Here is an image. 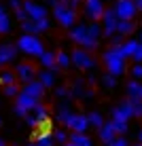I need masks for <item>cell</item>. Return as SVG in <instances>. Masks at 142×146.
I'll return each mask as SVG.
<instances>
[{
    "instance_id": "obj_9",
    "label": "cell",
    "mask_w": 142,
    "mask_h": 146,
    "mask_svg": "<svg viewBox=\"0 0 142 146\" xmlns=\"http://www.w3.org/2000/svg\"><path fill=\"white\" fill-rule=\"evenodd\" d=\"M21 9L26 11L28 19H45V17L49 15L47 7H45V4L34 2V0H23V2H21Z\"/></svg>"
},
{
    "instance_id": "obj_47",
    "label": "cell",
    "mask_w": 142,
    "mask_h": 146,
    "mask_svg": "<svg viewBox=\"0 0 142 146\" xmlns=\"http://www.w3.org/2000/svg\"><path fill=\"white\" fill-rule=\"evenodd\" d=\"M136 140H138V142H142V129H140L138 133H136Z\"/></svg>"
},
{
    "instance_id": "obj_7",
    "label": "cell",
    "mask_w": 142,
    "mask_h": 146,
    "mask_svg": "<svg viewBox=\"0 0 142 146\" xmlns=\"http://www.w3.org/2000/svg\"><path fill=\"white\" fill-rule=\"evenodd\" d=\"M113 11H115V15L119 19H134L136 13H138V9H136L134 0H117Z\"/></svg>"
},
{
    "instance_id": "obj_23",
    "label": "cell",
    "mask_w": 142,
    "mask_h": 146,
    "mask_svg": "<svg viewBox=\"0 0 142 146\" xmlns=\"http://www.w3.org/2000/svg\"><path fill=\"white\" fill-rule=\"evenodd\" d=\"M127 98L129 100H142V83L140 80H129L127 83Z\"/></svg>"
},
{
    "instance_id": "obj_1",
    "label": "cell",
    "mask_w": 142,
    "mask_h": 146,
    "mask_svg": "<svg viewBox=\"0 0 142 146\" xmlns=\"http://www.w3.org/2000/svg\"><path fill=\"white\" fill-rule=\"evenodd\" d=\"M102 59H104V66L108 68V74L113 76H121L125 72V57L121 55L119 47H110L102 53Z\"/></svg>"
},
{
    "instance_id": "obj_15",
    "label": "cell",
    "mask_w": 142,
    "mask_h": 146,
    "mask_svg": "<svg viewBox=\"0 0 142 146\" xmlns=\"http://www.w3.org/2000/svg\"><path fill=\"white\" fill-rule=\"evenodd\" d=\"M15 76L21 80V83H28V80L36 78V70H34L32 64H17V68H15Z\"/></svg>"
},
{
    "instance_id": "obj_24",
    "label": "cell",
    "mask_w": 142,
    "mask_h": 146,
    "mask_svg": "<svg viewBox=\"0 0 142 146\" xmlns=\"http://www.w3.org/2000/svg\"><path fill=\"white\" fill-rule=\"evenodd\" d=\"M55 66L59 70H66L72 66V59H70V53L68 51H55Z\"/></svg>"
},
{
    "instance_id": "obj_33",
    "label": "cell",
    "mask_w": 142,
    "mask_h": 146,
    "mask_svg": "<svg viewBox=\"0 0 142 146\" xmlns=\"http://www.w3.org/2000/svg\"><path fill=\"white\" fill-rule=\"evenodd\" d=\"M131 112L136 119L142 117V100H131Z\"/></svg>"
},
{
    "instance_id": "obj_44",
    "label": "cell",
    "mask_w": 142,
    "mask_h": 146,
    "mask_svg": "<svg viewBox=\"0 0 142 146\" xmlns=\"http://www.w3.org/2000/svg\"><path fill=\"white\" fill-rule=\"evenodd\" d=\"M81 98H83V100H91V98H93V89H85Z\"/></svg>"
},
{
    "instance_id": "obj_2",
    "label": "cell",
    "mask_w": 142,
    "mask_h": 146,
    "mask_svg": "<svg viewBox=\"0 0 142 146\" xmlns=\"http://www.w3.org/2000/svg\"><path fill=\"white\" fill-rule=\"evenodd\" d=\"M15 47H17V51L26 53L30 57H38V55L45 51L43 40H40L36 34H21V36L17 38V44H15Z\"/></svg>"
},
{
    "instance_id": "obj_18",
    "label": "cell",
    "mask_w": 142,
    "mask_h": 146,
    "mask_svg": "<svg viewBox=\"0 0 142 146\" xmlns=\"http://www.w3.org/2000/svg\"><path fill=\"white\" fill-rule=\"evenodd\" d=\"M72 110H70V104H68V100H64V102H59V106H57V121L62 125H68V121L72 119Z\"/></svg>"
},
{
    "instance_id": "obj_34",
    "label": "cell",
    "mask_w": 142,
    "mask_h": 146,
    "mask_svg": "<svg viewBox=\"0 0 142 146\" xmlns=\"http://www.w3.org/2000/svg\"><path fill=\"white\" fill-rule=\"evenodd\" d=\"M83 85H85V80H83V78H77V80H74L72 95H79V98H81V95H83V91H85V89H83Z\"/></svg>"
},
{
    "instance_id": "obj_38",
    "label": "cell",
    "mask_w": 142,
    "mask_h": 146,
    "mask_svg": "<svg viewBox=\"0 0 142 146\" xmlns=\"http://www.w3.org/2000/svg\"><path fill=\"white\" fill-rule=\"evenodd\" d=\"M19 93V89H17V85H4V95H9V98H15V95Z\"/></svg>"
},
{
    "instance_id": "obj_20",
    "label": "cell",
    "mask_w": 142,
    "mask_h": 146,
    "mask_svg": "<svg viewBox=\"0 0 142 146\" xmlns=\"http://www.w3.org/2000/svg\"><path fill=\"white\" fill-rule=\"evenodd\" d=\"M98 135H100V142H104V144L113 142V140L117 138V133H115V129H113L110 123H104L102 127H98Z\"/></svg>"
},
{
    "instance_id": "obj_14",
    "label": "cell",
    "mask_w": 142,
    "mask_h": 146,
    "mask_svg": "<svg viewBox=\"0 0 142 146\" xmlns=\"http://www.w3.org/2000/svg\"><path fill=\"white\" fill-rule=\"evenodd\" d=\"M36 104H38V100H36V98H32V95H28L26 91H19L17 95H15V106L21 108L23 112L32 110L34 106H36Z\"/></svg>"
},
{
    "instance_id": "obj_16",
    "label": "cell",
    "mask_w": 142,
    "mask_h": 146,
    "mask_svg": "<svg viewBox=\"0 0 142 146\" xmlns=\"http://www.w3.org/2000/svg\"><path fill=\"white\" fill-rule=\"evenodd\" d=\"M15 57H17V47H15V44H11V42L0 44V66L11 64Z\"/></svg>"
},
{
    "instance_id": "obj_4",
    "label": "cell",
    "mask_w": 142,
    "mask_h": 146,
    "mask_svg": "<svg viewBox=\"0 0 142 146\" xmlns=\"http://www.w3.org/2000/svg\"><path fill=\"white\" fill-rule=\"evenodd\" d=\"M53 17L57 19V23L64 26V28H72L74 23H77V11L70 9L64 0H59V2L53 7Z\"/></svg>"
},
{
    "instance_id": "obj_43",
    "label": "cell",
    "mask_w": 142,
    "mask_h": 146,
    "mask_svg": "<svg viewBox=\"0 0 142 146\" xmlns=\"http://www.w3.org/2000/svg\"><path fill=\"white\" fill-rule=\"evenodd\" d=\"M64 2L68 4L70 9H74V11H77V9H79V4H81V0H64Z\"/></svg>"
},
{
    "instance_id": "obj_25",
    "label": "cell",
    "mask_w": 142,
    "mask_h": 146,
    "mask_svg": "<svg viewBox=\"0 0 142 146\" xmlns=\"http://www.w3.org/2000/svg\"><path fill=\"white\" fill-rule=\"evenodd\" d=\"M36 80L43 85L45 89H47V87H53V85H55V72H51V70H43V72L36 74Z\"/></svg>"
},
{
    "instance_id": "obj_41",
    "label": "cell",
    "mask_w": 142,
    "mask_h": 146,
    "mask_svg": "<svg viewBox=\"0 0 142 146\" xmlns=\"http://www.w3.org/2000/svg\"><path fill=\"white\" fill-rule=\"evenodd\" d=\"M106 146H129V144H127V140H125V138H119V135H117L113 142H108Z\"/></svg>"
},
{
    "instance_id": "obj_37",
    "label": "cell",
    "mask_w": 142,
    "mask_h": 146,
    "mask_svg": "<svg viewBox=\"0 0 142 146\" xmlns=\"http://www.w3.org/2000/svg\"><path fill=\"white\" fill-rule=\"evenodd\" d=\"M55 95H57V98L70 100V98H72V91H68V87H55Z\"/></svg>"
},
{
    "instance_id": "obj_28",
    "label": "cell",
    "mask_w": 142,
    "mask_h": 146,
    "mask_svg": "<svg viewBox=\"0 0 142 146\" xmlns=\"http://www.w3.org/2000/svg\"><path fill=\"white\" fill-rule=\"evenodd\" d=\"M87 34H89L91 38L100 40V36H102V23H98V21H91L89 26H87Z\"/></svg>"
},
{
    "instance_id": "obj_26",
    "label": "cell",
    "mask_w": 142,
    "mask_h": 146,
    "mask_svg": "<svg viewBox=\"0 0 142 146\" xmlns=\"http://www.w3.org/2000/svg\"><path fill=\"white\" fill-rule=\"evenodd\" d=\"M68 138H70L68 142H72L74 146H93V142H91V138H89L87 133H74L72 131Z\"/></svg>"
},
{
    "instance_id": "obj_49",
    "label": "cell",
    "mask_w": 142,
    "mask_h": 146,
    "mask_svg": "<svg viewBox=\"0 0 142 146\" xmlns=\"http://www.w3.org/2000/svg\"><path fill=\"white\" fill-rule=\"evenodd\" d=\"M28 146H40V144H38V142H30Z\"/></svg>"
},
{
    "instance_id": "obj_42",
    "label": "cell",
    "mask_w": 142,
    "mask_h": 146,
    "mask_svg": "<svg viewBox=\"0 0 142 146\" xmlns=\"http://www.w3.org/2000/svg\"><path fill=\"white\" fill-rule=\"evenodd\" d=\"M15 15H17V19H19V21H26V19H28V15H26V11H23L21 7H19V9H15Z\"/></svg>"
},
{
    "instance_id": "obj_17",
    "label": "cell",
    "mask_w": 142,
    "mask_h": 146,
    "mask_svg": "<svg viewBox=\"0 0 142 146\" xmlns=\"http://www.w3.org/2000/svg\"><path fill=\"white\" fill-rule=\"evenodd\" d=\"M23 91H26L28 95H32V98H36V100H40L45 95V87L38 83L36 78H32V80H28L26 83V87H23Z\"/></svg>"
},
{
    "instance_id": "obj_21",
    "label": "cell",
    "mask_w": 142,
    "mask_h": 146,
    "mask_svg": "<svg viewBox=\"0 0 142 146\" xmlns=\"http://www.w3.org/2000/svg\"><path fill=\"white\" fill-rule=\"evenodd\" d=\"M136 47H138V40H136V38H125V42L119 47V51H121V55H123L125 59H131Z\"/></svg>"
},
{
    "instance_id": "obj_13",
    "label": "cell",
    "mask_w": 142,
    "mask_h": 146,
    "mask_svg": "<svg viewBox=\"0 0 142 146\" xmlns=\"http://www.w3.org/2000/svg\"><path fill=\"white\" fill-rule=\"evenodd\" d=\"M66 127H68L70 131H74V133H87V129H89L87 114H77V112H74L72 119L68 121V125H66Z\"/></svg>"
},
{
    "instance_id": "obj_52",
    "label": "cell",
    "mask_w": 142,
    "mask_h": 146,
    "mask_svg": "<svg viewBox=\"0 0 142 146\" xmlns=\"http://www.w3.org/2000/svg\"><path fill=\"white\" fill-rule=\"evenodd\" d=\"M0 146H7V144H4V142H2V140H0Z\"/></svg>"
},
{
    "instance_id": "obj_12",
    "label": "cell",
    "mask_w": 142,
    "mask_h": 146,
    "mask_svg": "<svg viewBox=\"0 0 142 146\" xmlns=\"http://www.w3.org/2000/svg\"><path fill=\"white\" fill-rule=\"evenodd\" d=\"M129 119H134V112H131V100L127 98L125 102H121L119 106L113 108V121H125L127 123Z\"/></svg>"
},
{
    "instance_id": "obj_48",
    "label": "cell",
    "mask_w": 142,
    "mask_h": 146,
    "mask_svg": "<svg viewBox=\"0 0 142 146\" xmlns=\"http://www.w3.org/2000/svg\"><path fill=\"white\" fill-rule=\"evenodd\" d=\"M136 40H138V42H142V30L138 32V38H136Z\"/></svg>"
},
{
    "instance_id": "obj_3",
    "label": "cell",
    "mask_w": 142,
    "mask_h": 146,
    "mask_svg": "<svg viewBox=\"0 0 142 146\" xmlns=\"http://www.w3.org/2000/svg\"><path fill=\"white\" fill-rule=\"evenodd\" d=\"M70 40L77 42L85 51H93V49L98 47V40L91 38L87 34V26H85V23H74V26L70 28Z\"/></svg>"
},
{
    "instance_id": "obj_5",
    "label": "cell",
    "mask_w": 142,
    "mask_h": 146,
    "mask_svg": "<svg viewBox=\"0 0 142 146\" xmlns=\"http://www.w3.org/2000/svg\"><path fill=\"white\" fill-rule=\"evenodd\" d=\"M70 59H72V66L79 70H93L95 68V59L91 57V51H85L81 47L70 53Z\"/></svg>"
},
{
    "instance_id": "obj_27",
    "label": "cell",
    "mask_w": 142,
    "mask_h": 146,
    "mask_svg": "<svg viewBox=\"0 0 142 146\" xmlns=\"http://www.w3.org/2000/svg\"><path fill=\"white\" fill-rule=\"evenodd\" d=\"M9 30H11V17L7 15L4 7L0 4V34H7Z\"/></svg>"
},
{
    "instance_id": "obj_50",
    "label": "cell",
    "mask_w": 142,
    "mask_h": 146,
    "mask_svg": "<svg viewBox=\"0 0 142 146\" xmlns=\"http://www.w3.org/2000/svg\"><path fill=\"white\" fill-rule=\"evenodd\" d=\"M64 146H74V144H72V142H66V144H64Z\"/></svg>"
},
{
    "instance_id": "obj_22",
    "label": "cell",
    "mask_w": 142,
    "mask_h": 146,
    "mask_svg": "<svg viewBox=\"0 0 142 146\" xmlns=\"http://www.w3.org/2000/svg\"><path fill=\"white\" fill-rule=\"evenodd\" d=\"M117 32L123 34V36H127V34H134V32H136L134 19H119V21H117Z\"/></svg>"
},
{
    "instance_id": "obj_30",
    "label": "cell",
    "mask_w": 142,
    "mask_h": 146,
    "mask_svg": "<svg viewBox=\"0 0 142 146\" xmlns=\"http://www.w3.org/2000/svg\"><path fill=\"white\" fill-rule=\"evenodd\" d=\"M87 121H89V125H93V127H102V125H104L102 114H100V112H95V110L87 114Z\"/></svg>"
},
{
    "instance_id": "obj_10",
    "label": "cell",
    "mask_w": 142,
    "mask_h": 146,
    "mask_svg": "<svg viewBox=\"0 0 142 146\" xmlns=\"http://www.w3.org/2000/svg\"><path fill=\"white\" fill-rule=\"evenodd\" d=\"M117 21H119V17L115 15L113 9H104V13H102V36H106V38L113 36L117 32Z\"/></svg>"
},
{
    "instance_id": "obj_46",
    "label": "cell",
    "mask_w": 142,
    "mask_h": 146,
    "mask_svg": "<svg viewBox=\"0 0 142 146\" xmlns=\"http://www.w3.org/2000/svg\"><path fill=\"white\" fill-rule=\"evenodd\" d=\"M136 2V9H138V11H142V0H134Z\"/></svg>"
},
{
    "instance_id": "obj_6",
    "label": "cell",
    "mask_w": 142,
    "mask_h": 146,
    "mask_svg": "<svg viewBox=\"0 0 142 146\" xmlns=\"http://www.w3.org/2000/svg\"><path fill=\"white\" fill-rule=\"evenodd\" d=\"M23 119H26V123L30 127H45V125H47V119H49V112H47V108L38 102L32 110H28V114Z\"/></svg>"
},
{
    "instance_id": "obj_39",
    "label": "cell",
    "mask_w": 142,
    "mask_h": 146,
    "mask_svg": "<svg viewBox=\"0 0 142 146\" xmlns=\"http://www.w3.org/2000/svg\"><path fill=\"white\" fill-rule=\"evenodd\" d=\"M131 59H134V64H142V42H138V47H136Z\"/></svg>"
},
{
    "instance_id": "obj_8",
    "label": "cell",
    "mask_w": 142,
    "mask_h": 146,
    "mask_svg": "<svg viewBox=\"0 0 142 146\" xmlns=\"http://www.w3.org/2000/svg\"><path fill=\"white\" fill-rule=\"evenodd\" d=\"M49 28H51L49 17H45V19H26V21H21L23 34H43V32H47Z\"/></svg>"
},
{
    "instance_id": "obj_45",
    "label": "cell",
    "mask_w": 142,
    "mask_h": 146,
    "mask_svg": "<svg viewBox=\"0 0 142 146\" xmlns=\"http://www.w3.org/2000/svg\"><path fill=\"white\" fill-rule=\"evenodd\" d=\"M21 2H23V0H9V4H11L13 9H19V7H21Z\"/></svg>"
},
{
    "instance_id": "obj_32",
    "label": "cell",
    "mask_w": 142,
    "mask_h": 146,
    "mask_svg": "<svg viewBox=\"0 0 142 146\" xmlns=\"http://www.w3.org/2000/svg\"><path fill=\"white\" fill-rule=\"evenodd\" d=\"M102 85H104L106 89H113L115 85H117V76H113V74H108V72H106L104 76H102Z\"/></svg>"
},
{
    "instance_id": "obj_35",
    "label": "cell",
    "mask_w": 142,
    "mask_h": 146,
    "mask_svg": "<svg viewBox=\"0 0 142 146\" xmlns=\"http://www.w3.org/2000/svg\"><path fill=\"white\" fill-rule=\"evenodd\" d=\"M53 140H55V142H62V144H66V142H68V133H66L64 129H57V131L53 133Z\"/></svg>"
},
{
    "instance_id": "obj_29",
    "label": "cell",
    "mask_w": 142,
    "mask_h": 146,
    "mask_svg": "<svg viewBox=\"0 0 142 146\" xmlns=\"http://www.w3.org/2000/svg\"><path fill=\"white\" fill-rule=\"evenodd\" d=\"M110 125H113V129H115L117 135H125L129 131V125L125 123V121H110Z\"/></svg>"
},
{
    "instance_id": "obj_51",
    "label": "cell",
    "mask_w": 142,
    "mask_h": 146,
    "mask_svg": "<svg viewBox=\"0 0 142 146\" xmlns=\"http://www.w3.org/2000/svg\"><path fill=\"white\" fill-rule=\"evenodd\" d=\"M134 146H142V142H136V144H134Z\"/></svg>"
},
{
    "instance_id": "obj_36",
    "label": "cell",
    "mask_w": 142,
    "mask_h": 146,
    "mask_svg": "<svg viewBox=\"0 0 142 146\" xmlns=\"http://www.w3.org/2000/svg\"><path fill=\"white\" fill-rule=\"evenodd\" d=\"M110 42H113V47H121V44L125 42V36H123V34H119V32H115L113 36H110Z\"/></svg>"
},
{
    "instance_id": "obj_40",
    "label": "cell",
    "mask_w": 142,
    "mask_h": 146,
    "mask_svg": "<svg viewBox=\"0 0 142 146\" xmlns=\"http://www.w3.org/2000/svg\"><path fill=\"white\" fill-rule=\"evenodd\" d=\"M131 76L136 80L142 78V64H134V66H131Z\"/></svg>"
},
{
    "instance_id": "obj_31",
    "label": "cell",
    "mask_w": 142,
    "mask_h": 146,
    "mask_svg": "<svg viewBox=\"0 0 142 146\" xmlns=\"http://www.w3.org/2000/svg\"><path fill=\"white\" fill-rule=\"evenodd\" d=\"M17 76H15V72H9V70H4V72H0V83L2 85H13Z\"/></svg>"
},
{
    "instance_id": "obj_11",
    "label": "cell",
    "mask_w": 142,
    "mask_h": 146,
    "mask_svg": "<svg viewBox=\"0 0 142 146\" xmlns=\"http://www.w3.org/2000/svg\"><path fill=\"white\" fill-rule=\"evenodd\" d=\"M83 13L91 21H100V19H102V13H104V0H85Z\"/></svg>"
},
{
    "instance_id": "obj_19",
    "label": "cell",
    "mask_w": 142,
    "mask_h": 146,
    "mask_svg": "<svg viewBox=\"0 0 142 146\" xmlns=\"http://www.w3.org/2000/svg\"><path fill=\"white\" fill-rule=\"evenodd\" d=\"M38 59H40V64H43V68H47V70H51V72H57V66H55V51H43L38 55Z\"/></svg>"
}]
</instances>
